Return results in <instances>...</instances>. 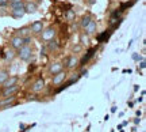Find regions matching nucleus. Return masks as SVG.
I'll return each instance as SVG.
<instances>
[{
	"label": "nucleus",
	"instance_id": "f257e3e1",
	"mask_svg": "<svg viewBox=\"0 0 146 132\" xmlns=\"http://www.w3.org/2000/svg\"><path fill=\"white\" fill-rule=\"evenodd\" d=\"M16 56L23 60V61H30L33 57V48L27 44V45H23L18 49V53H16Z\"/></svg>",
	"mask_w": 146,
	"mask_h": 132
},
{
	"label": "nucleus",
	"instance_id": "f03ea898",
	"mask_svg": "<svg viewBox=\"0 0 146 132\" xmlns=\"http://www.w3.org/2000/svg\"><path fill=\"white\" fill-rule=\"evenodd\" d=\"M66 76H68V74L65 72V71H60V72H57V74L53 75V79H52V85L53 86H58V85H62L64 80L66 79Z\"/></svg>",
	"mask_w": 146,
	"mask_h": 132
},
{
	"label": "nucleus",
	"instance_id": "7ed1b4c3",
	"mask_svg": "<svg viewBox=\"0 0 146 132\" xmlns=\"http://www.w3.org/2000/svg\"><path fill=\"white\" fill-rule=\"evenodd\" d=\"M10 45H11V48H12V49L18 51L21 46H23V45H25V37H21V36H14V37L11 38Z\"/></svg>",
	"mask_w": 146,
	"mask_h": 132
},
{
	"label": "nucleus",
	"instance_id": "20e7f679",
	"mask_svg": "<svg viewBox=\"0 0 146 132\" xmlns=\"http://www.w3.org/2000/svg\"><path fill=\"white\" fill-rule=\"evenodd\" d=\"M18 91H19V85H14V86H10V87H3L1 97L5 98V97H10V95H15Z\"/></svg>",
	"mask_w": 146,
	"mask_h": 132
},
{
	"label": "nucleus",
	"instance_id": "39448f33",
	"mask_svg": "<svg viewBox=\"0 0 146 132\" xmlns=\"http://www.w3.org/2000/svg\"><path fill=\"white\" fill-rule=\"evenodd\" d=\"M78 65V59L74 56V55H72V56H69L66 60H65V67L68 69H73L76 68Z\"/></svg>",
	"mask_w": 146,
	"mask_h": 132
},
{
	"label": "nucleus",
	"instance_id": "423d86ee",
	"mask_svg": "<svg viewBox=\"0 0 146 132\" xmlns=\"http://www.w3.org/2000/svg\"><path fill=\"white\" fill-rule=\"evenodd\" d=\"M43 29H45V26H43V22L35 21V22H34V23L31 25V26H30V32L34 33V34H41Z\"/></svg>",
	"mask_w": 146,
	"mask_h": 132
},
{
	"label": "nucleus",
	"instance_id": "0eeeda50",
	"mask_svg": "<svg viewBox=\"0 0 146 132\" xmlns=\"http://www.w3.org/2000/svg\"><path fill=\"white\" fill-rule=\"evenodd\" d=\"M41 34H42V38H43L45 41H50V40H53L54 36H56V30H54L53 27H49V29H46V30L43 29Z\"/></svg>",
	"mask_w": 146,
	"mask_h": 132
},
{
	"label": "nucleus",
	"instance_id": "6e6552de",
	"mask_svg": "<svg viewBox=\"0 0 146 132\" xmlns=\"http://www.w3.org/2000/svg\"><path fill=\"white\" fill-rule=\"evenodd\" d=\"M43 89H45V80L42 79V78H38L31 86V90L34 93H39V91H42Z\"/></svg>",
	"mask_w": 146,
	"mask_h": 132
},
{
	"label": "nucleus",
	"instance_id": "1a4fd4ad",
	"mask_svg": "<svg viewBox=\"0 0 146 132\" xmlns=\"http://www.w3.org/2000/svg\"><path fill=\"white\" fill-rule=\"evenodd\" d=\"M38 10V5L34 3V1H25V11H26V14H34Z\"/></svg>",
	"mask_w": 146,
	"mask_h": 132
},
{
	"label": "nucleus",
	"instance_id": "9d476101",
	"mask_svg": "<svg viewBox=\"0 0 146 132\" xmlns=\"http://www.w3.org/2000/svg\"><path fill=\"white\" fill-rule=\"evenodd\" d=\"M84 30H85L84 33H87L88 36H94V34H96V30H98V25H96V22L92 19V21L88 23V26L85 27Z\"/></svg>",
	"mask_w": 146,
	"mask_h": 132
},
{
	"label": "nucleus",
	"instance_id": "9b49d317",
	"mask_svg": "<svg viewBox=\"0 0 146 132\" xmlns=\"http://www.w3.org/2000/svg\"><path fill=\"white\" fill-rule=\"evenodd\" d=\"M64 69V64L60 63V61H57V63H53L50 67H49V72L52 75L57 74V72H60V71H62Z\"/></svg>",
	"mask_w": 146,
	"mask_h": 132
},
{
	"label": "nucleus",
	"instance_id": "f8f14e48",
	"mask_svg": "<svg viewBox=\"0 0 146 132\" xmlns=\"http://www.w3.org/2000/svg\"><path fill=\"white\" fill-rule=\"evenodd\" d=\"M25 14H26L25 5H23V7H18V8H12V10H11V15L14 16V18H22Z\"/></svg>",
	"mask_w": 146,
	"mask_h": 132
},
{
	"label": "nucleus",
	"instance_id": "ddd939ff",
	"mask_svg": "<svg viewBox=\"0 0 146 132\" xmlns=\"http://www.w3.org/2000/svg\"><path fill=\"white\" fill-rule=\"evenodd\" d=\"M15 100H16L15 95H10V97H5V98H3V101L0 102V106H1V108H8V106H10Z\"/></svg>",
	"mask_w": 146,
	"mask_h": 132
},
{
	"label": "nucleus",
	"instance_id": "4468645a",
	"mask_svg": "<svg viewBox=\"0 0 146 132\" xmlns=\"http://www.w3.org/2000/svg\"><path fill=\"white\" fill-rule=\"evenodd\" d=\"M18 80H19V78H18V76H8V78H7V80H5L1 86H3V87H10V86L18 85Z\"/></svg>",
	"mask_w": 146,
	"mask_h": 132
},
{
	"label": "nucleus",
	"instance_id": "2eb2a0df",
	"mask_svg": "<svg viewBox=\"0 0 146 132\" xmlns=\"http://www.w3.org/2000/svg\"><path fill=\"white\" fill-rule=\"evenodd\" d=\"M91 21H92V16L91 15L83 16V18H81V21H80V27H81V29H85V27L88 26V23Z\"/></svg>",
	"mask_w": 146,
	"mask_h": 132
},
{
	"label": "nucleus",
	"instance_id": "dca6fc26",
	"mask_svg": "<svg viewBox=\"0 0 146 132\" xmlns=\"http://www.w3.org/2000/svg\"><path fill=\"white\" fill-rule=\"evenodd\" d=\"M10 76V72H8V69H0V85H3L5 80H7V78Z\"/></svg>",
	"mask_w": 146,
	"mask_h": 132
},
{
	"label": "nucleus",
	"instance_id": "f3484780",
	"mask_svg": "<svg viewBox=\"0 0 146 132\" xmlns=\"http://www.w3.org/2000/svg\"><path fill=\"white\" fill-rule=\"evenodd\" d=\"M80 42H81V45H88L89 44V36L87 33H81L80 34Z\"/></svg>",
	"mask_w": 146,
	"mask_h": 132
},
{
	"label": "nucleus",
	"instance_id": "a211bd4d",
	"mask_svg": "<svg viewBox=\"0 0 146 132\" xmlns=\"http://www.w3.org/2000/svg\"><path fill=\"white\" fill-rule=\"evenodd\" d=\"M14 57H15L14 51H12V49H7V51H5V59H7V60H12Z\"/></svg>",
	"mask_w": 146,
	"mask_h": 132
},
{
	"label": "nucleus",
	"instance_id": "6ab92c4d",
	"mask_svg": "<svg viewBox=\"0 0 146 132\" xmlns=\"http://www.w3.org/2000/svg\"><path fill=\"white\" fill-rule=\"evenodd\" d=\"M47 42H49V49H57V44H56V41L50 40V41H47Z\"/></svg>",
	"mask_w": 146,
	"mask_h": 132
},
{
	"label": "nucleus",
	"instance_id": "aec40b11",
	"mask_svg": "<svg viewBox=\"0 0 146 132\" xmlns=\"http://www.w3.org/2000/svg\"><path fill=\"white\" fill-rule=\"evenodd\" d=\"M27 30H29L27 27H23L22 30H19V34H18V36H21V37H25V34H27V33H29Z\"/></svg>",
	"mask_w": 146,
	"mask_h": 132
},
{
	"label": "nucleus",
	"instance_id": "412c9836",
	"mask_svg": "<svg viewBox=\"0 0 146 132\" xmlns=\"http://www.w3.org/2000/svg\"><path fill=\"white\" fill-rule=\"evenodd\" d=\"M10 3L8 0H0V7H4V5H7Z\"/></svg>",
	"mask_w": 146,
	"mask_h": 132
},
{
	"label": "nucleus",
	"instance_id": "4be33fe9",
	"mask_svg": "<svg viewBox=\"0 0 146 132\" xmlns=\"http://www.w3.org/2000/svg\"><path fill=\"white\" fill-rule=\"evenodd\" d=\"M73 16H74V15H73V12H72V11H69V12H68V19H72Z\"/></svg>",
	"mask_w": 146,
	"mask_h": 132
}]
</instances>
